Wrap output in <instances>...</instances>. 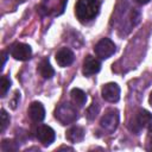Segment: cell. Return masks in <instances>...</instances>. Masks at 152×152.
Returning a JSON list of instances; mask_svg holds the SVG:
<instances>
[{"instance_id":"cell-2","label":"cell","mask_w":152,"mask_h":152,"mask_svg":"<svg viewBox=\"0 0 152 152\" xmlns=\"http://www.w3.org/2000/svg\"><path fill=\"white\" fill-rule=\"evenodd\" d=\"M55 118L62 124V125H69L76 121L77 119V112L76 108L69 103H62L59 104L55 110Z\"/></svg>"},{"instance_id":"cell-16","label":"cell","mask_w":152,"mask_h":152,"mask_svg":"<svg viewBox=\"0 0 152 152\" xmlns=\"http://www.w3.org/2000/svg\"><path fill=\"white\" fill-rule=\"evenodd\" d=\"M10 87H11V80L7 76H2L1 77V83H0V95H1V97H4L7 94V91L10 90Z\"/></svg>"},{"instance_id":"cell-20","label":"cell","mask_w":152,"mask_h":152,"mask_svg":"<svg viewBox=\"0 0 152 152\" xmlns=\"http://www.w3.org/2000/svg\"><path fill=\"white\" fill-rule=\"evenodd\" d=\"M148 138H150V142L152 144V124L150 125V129H148Z\"/></svg>"},{"instance_id":"cell-18","label":"cell","mask_w":152,"mask_h":152,"mask_svg":"<svg viewBox=\"0 0 152 152\" xmlns=\"http://www.w3.org/2000/svg\"><path fill=\"white\" fill-rule=\"evenodd\" d=\"M0 118H1V127H0V131L4 132L6 129V127L8 126V124H10V116H8V114H7V112L5 109H1Z\"/></svg>"},{"instance_id":"cell-8","label":"cell","mask_w":152,"mask_h":152,"mask_svg":"<svg viewBox=\"0 0 152 152\" xmlns=\"http://www.w3.org/2000/svg\"><path fill=\"white\" fill-rule=\"evenodd\" d=\"M37 138L44 146H49L55 140V131L48 125H42L37 129Z\"/></svg>"},{"instance_id":"cell-3","label":"cell","mask_w":152,"mask_h":152,"mask_svg":"<svg viewBox=\"0 0 152 152\" xmlns=\"http://www.w3.org/2000/svg\"><path fill=\"white\" fill-rule=\"evenodd\" d=\"M151 124H152V114L150 112H147L146 109H139L135 113L133 120L131 121L129 128L135 134H139V132L141 129L150 127Z\"/></svg>"},{"instance_id":"cell-10","label":"cell","mask_w":152,"mask_h":152,"mask_svg":"<svg viewBox=\"0 0 152 152\" xmlns=\"http://www.w3.org/2000/svg\"><path fill=\"white\" fill-rule=\"evenodd\" d=\"M101 69V63L99 62V59H96L93 56H87L83 61V75L86 76H90L94 75L96 72H99Z\"/></svg>"},{"instance_id":"cell-23","label":"cell","mask_w":152,"mask_h":152,"mask_svg":"<svg viewBox=\"0 0 152 152\" xmlns=\"http://www.w3.org/2000/svg\"><path fill=\"white\" fill-rule=\"evenodd\" d=\"M59 150H69V151H72V148H71V147H65V146L59 147Z\"/></svg>"},{"instance_id":"cell-6","label":"cell","mask_w":152,"mask_h":152,"mask_svg":"<svg viewBox=\"0 0 152 152\" xmlns=\"http://www.w3.org/2000/svg\"><path fill=\"white\" fill-rule=\"evenodd\" d=\"M11 55L17 61H27L31 58L32 49L30 45L24 43H17L11 49Z\"/></svg>"},{"instance_id":"cell-11","label":"cell","mask_w":152,"mask_h":152,"mask_svg":"<svg viewBox=\"0 0 152 152\" xmlns=\"http://www.w3.org/2000/svg\"><path fill=\"white\" fill-rule=\"evenodd\" d=\"M28 116L34 122H40L45 118V109L40 102H32L28 107Z\"/></svg>"},{"instance_id":"cell-22","label":"cell","mask_w":152,"mask_h":152,"mask_svg":"<svg viewBox=\"0 0 152 152\" xmlns=\"http://www.w3.org/2000/svg\"><path fill=\"white\" fill-rule=\"evenodd\" d=\"M138 4H140V5H145V4H147L150 0H135Z\"/></svg>"},{"instance_id":"cell-7","label":"cell","mask_w":152,"mask_h":152,"mask_svg":"<svg viewBox=\"0 0 152 152\" xmlns=\"http://www.w3.org/2000/svg\"><path fill=\"white\" fill-rule=\"evenodd\" d=\"M102 97L108 102H116L120 99V88L116 83L109 82L102 87Z\"/></svg>"},{"instance_id":"cell-5","label":"cell","mask_w":152,"mask_h":152,"mask_svg":"<svg viewBox=\"0 0 152 152\" xmlns=\"http://www.w3.org/2000/svg\"><path fill=\"white\" fill-rule=\"evenodd\" d=\"M119 125V112L116 109H109L100 120V126L108 133H112L116 129Z\"/></svg>"},{"instance_id":"cell-1","label":"cell","mask_w":152,"mask_h":152,"mask_svg":"<svg viewBox=\"0 0 152 152\" xmlns=\"http://www.w3.org/2000/svg\"><path fill=\"white\" fill-rule=\"evenodd\" d=\"M100 11L99 0H77L75 6V13L81 23L91 21Z\"/></svg>"},{"instance_id":"cell-13","label":"cell","mask_w":152,"mask_h":152,"mask_svg":"<svg viewBox=\"0 0 152 152\" xmlns=\"http://www.w3.org/2000/svg\"><path fill=\"white\" fill-rule=\"evenodd\" d=\"M70 95H71L72 102L77 107H83L86 104V102H87V95H86V93L83 90H81L78 88H74V89H71Z\"/></svg>"},{"instance_id":"cell-9","label":"cell","mask_w":152,"mask_h":152,"mask_svg":"<svg viewBox=\"0 0 152 152\" xmlns=\"http://www.w3.org/2000/svg\"><path fill=\"white\" fill-rule=\"evenodd\" d=\"M55 58L59 66L65 68V66H69L74 62V52L68 48H62L61 50L56 52Z\"/></svg>"},{"instance_id":"cell-12","label":"cell","mask_w":152,"mask_h":152,"mask_svg":"<svg viewBox=\"0 0 152 152\" xmlns=\"http://www.w3.org/2000/svg\"><path fill=\"white\" fill-rule=\"evenodd\" d=\"M66 139L71 142H80L83 140L84 138V129L82 127H78V126H74L71 128H69L66 131V134H65Z\"/></svg>"},{"instance_id":"cell-24","label":"cell","mask_w":152,"mask_h":152,"mask_svg":"<svg viewBox=\"0 0 152 152\" xmlns=\"http://www.w3.org/2000/svg\"><path fill=\"white\" fill-rule=\"evenodd\" d=\"M148 101H150V104L152 106V91H151V94H150V99H148Z\"/></svg>"},{"instance_id":"cell-21","label":"cell","mask_w":152,"mask_h":152,"mask_svg":"<svg viewBox=\"0 0 152 152\" xmlns=\"http://www.w3.org/2000/svg\"><path fill=\"white\" fill-rule=\"evenodd\" d=\"M1 56H2V63H1V65L4 66V65H5V62H6V52H5V51H2Z\"/></svg>"},{"instance_id":"cell-19","label":"cell","mask_w":152,"mask_h":152,"mask_svg":"<svg viewBox=\"0 0 152 152\" xmlns=\"http://www.w3.org/2000/svg\"><path fill=\"white\" fill-rule=\"evenodd\" d=\"M19 99H20V93H19V91H15V93H14V99H13L12 102H11L13 109L17 107V104H18V102H19Z\"/></svg>"},{"instance_id":"cell-15","label":"cell","mask_w":152,"mask_h":152,"mask_svg":"<svg viewBox=\"0 0 152 152\" xmlns=\"http://www.w3.org/2000/svg\"><path fill=\"white\" fill-rule=\"evenodd\" d=\"M18 148H19V145L12 139H4L1 142V151H4V152L17 151Z\"/></svg>"},{"instance_id":"cell-4","label":"cell","mask_w":152,"mask_h":152,"mask_svg":"<svg viewBox=\"0 0 152 152\" xmlns=\"http://www.w3.org/2000/svg\"><path fill=\"white\" fill-rule=\"evenodd\" d=\"M94 51L99 58L107 59L115 52V44L109 38H102L101 40H99L96 43Z\"/></svg>"},{"instance_id":"cell-14","label":"cell","mask_w":152,"mask_h":152,"mask_svg":"<svg viewBox=\"0 0 152 152\" xmlns=\"http://www.w3.org/2000/svg\"><path fill=\"white\" fill-rule=\"evenodd\" d=\"M38 72L40 74V76H42L43 78L48 80V78H51V77L53 76L55 70H53V68L51 66V64L49 63V61L44 59V61H42V62L39 63V65H38Z\"/></svg>"},{"instance_id":"cell-17","label":"cell","mask_w":152,"mask_h":152,"mask_svg":"<svg viewBox=\"0 0 152 152\" xmlns=\"http://www.w3.org/2000/svg\"><path fill=\"white\" fill-rule=\"evenodd\" d=\"M99 110H100L99 104H97L96 102L91 103V106H90V107L88 108V110H87V118H88L89 120L95 119V118H96V115L99 114Z\"/></svg>"}]
</instances>
